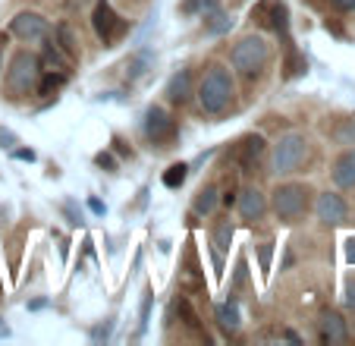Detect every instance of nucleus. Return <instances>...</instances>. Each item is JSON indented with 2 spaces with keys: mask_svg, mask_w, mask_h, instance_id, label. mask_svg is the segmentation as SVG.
Instances as JSON below:
<instances>
[{
  "mask_svg": "<svg viewBox=\"0 0 355 346\" xmlns=\"http://www.w3.org/2000/svg\"><path fill=\"white\" fill-rule=\"evenodd\" d=\"M38 79H41V60L32 51H19L10 60V69L3 76V88H7L10 98H22V94L35 92Z\"/></svg>",
  "mask_w": 355,
  "mask_h": 346,
  "instance_id": "obj_4",
  "label": "nucleus"
},
{
  "mask_svg": "<svg viewBox=\"0 0 355 346\" xmlns=\"http://www.w3.org/2000/svg\"><path fill=\"white\" fill-rule=\"evenodd\" d=\"M230 63L239 76L245 79H255V76L264 73V67L270 63V44L261 38V35H245L233 44L230 51Z\"/></svg>",
  "mask_w": 355,
  "mask_h": 346,
  "instance_id": "obj_2",
  "label": "nucleus"
},
{
  "mask_svg": "<svg viewBox=\"0 0 355 346\" xmlns=\"http://www.w3.org/2000/svg\"><path fill=\"white\" fill-rule=\"evenodd\" d=\"M334 183L340 189H355V148L343 151L334 164Z\"/></svg>",
  "mask_w": 355,
  "mask_h": 346,
  "instance_id": "obj_12",
  "label": "nucleus"
},
{
  "mask_svg": "<svg viewBox=\"0 0 355 346\" xmlns=\"http://www.w3.org/2000/svg\"><path fill=\"white\" fill-rule=\"evenodd\" d=\"M16 158H22V160H35V151H28V148H22V151H16Z\"/></svg>",
  "mask_w": 355,
  "mask_h": 346,
  "instance_id": "obj_29",
  "label": "nucleus"
},
{
  "mask_svg": "<svg viewBox=\"0 0 355 346\" xmlns=\"http://www.w3.org/2000/svg\"><path fill=\"white\" fill-rule=\"evenodd\" d=\"M230 240H233V224H230V220H220V224L214 226V249L217 252H227Z\"/></svg>",
  "mask_w": 355,
  "mask_h": 346,
  "instance_id": "obj_20",
  "label": "nucleus"
},
{
  "mask_svg": "<svg viewBox=\"0 0 355 346\" xmlns=\"http://www.w3.org/2000/svg\"><path fill=\"white\" fill-rule=\"evenodd\" d=\"M346 306L355 308V280H346Z\"/></svg>",
  "mask_w": 355,
  "mask_h": 346,
  "instance_id": "obj_26",
  "label": "nucleus"
},
{
  "mask_svg": "<svg viewBox=\"0 0 355 346\" xmlns=\"http://www.w3.org/2000/svg\"><path fill=\"white\" fill-rule=\"evenodd\" d=\"M309 151H311V145L302 133L280 135V142H277L274 151H270V170L280 173V176L299 173L302 167H305V160H309Z\"/></svg>",
  "mask_w": 355,
  "mask_h": 346,
  "instance_id": "obj_5",
  "label": "nucleus"
},
{
  "mask_svg": "<svg viewBox=\"0 0 355 346\" xmlns=\"http://www.w3.org/2000/svg\"><path fill=\"white\" fill-rule=\"evenodd\" d=\"M305 57H295V51L289 47V60H286V76H299V73H305Z\"/></svg>",
  "mask_w": 355,
  "mask_h": 346,
  "instance_id": "obj_23",
  "label": "nucleus"
},
{
  "mask_svg": "<svg viewBox=\"0 0 355 346\" xmlns=\"http://www.w3.org/2000/svg\"><path fill=\"white\" fill-rule=\"evenodd\" d=\"M346 258H349V261H355V240H349V246H346Z\"/></svg>",
  "mask_w": 355,
  "mask_h": 346,
  "instance_id": "obj_30",
  "label": "nucleus"
},
{
  "mask_svg": "<svg viewBox=\"0 0 355 346\" xmlns=\"http://www.w3.org/2000/svg\"><path fill=\"white\" fill-rule=\"evenodd\" d=\"M176 308H180L182 324H186L189 331H201V321H198V315H195V308L189 306V299H180V302H176Z\"/></svg>",
  "mask_w": 355,
  "mask_h": 346,
  "instance_id": "obj_21",
  "label": "nucleus"
},
{
  "mask_svg": "<svg viewBox=\"0 0 355 346\" xmlns=\"http://www.w3.org/2000/svg\"><path fill=\"white\" fill-rule=\"evenodd\" d=\"M98 164L101 167H114V158H110V154H98Z\"/></svg>",
  "mask_w": 355,
  "mask_h": 346,
  "instance_id": "obj_28",
  "label": "nucleus"
},
{
  "mask_svg": "<svg viewBox=\"0 0 355 346\" xmlns=\"http://www.w3.org/2000/svg\"><path fill=\"white\" fill-rule=\"evenodd\" d=\"M92 26H94V32H98V38L104 41L107 47L120 44L123 35L129 32V22L123 19V16L116 13L114 7H110L107 0H98V3H94V10H92Z\"/></svg>",
  "mask_w": 355,
  "mask_h": 346,
  "instance_id": "obj_6",
  "label": "nucleus"
},
{
  "mask_svg": "<svg viewBox=\"0 0 355 346\" xmlns=\"http://www.w3.org/2000/svg\"><path fill=\"white\" fill-rule=\"evenodd\" d=\"M321 340L324 343H343L346 340V321L336 312H327L321 321Z\"/></svg>",
  "mask_w": 355,
  "mask_h": 346,
  "instance_id": "obj_14",
  "label": "nucleus"
},
{
  "mask_svg": "<svg viewBox=\"0 0 355 346\" xmlns=\"http://www.w3.org/2000/svg\"><path fill=\"white\" fill-rule=\"evenodd\" d=\"M264 151H268V142L261 139V135H245V139L236 142L233 154H236V164L242 167V173H252L258 167V160L264 158Z\"/></svg>",
  "mask_w": 355,
  "mask_h": 346,
  "instance_id": "obj_9",
  "label": "nucleus"
},
{
  "mask_svg": "<svg viewBox=\"0 0 355 346\" xmlns=\"http://www.w3.org/2000/svg\"><path fill=\"white\" fill-rule=\"evenodd\" d=\"M69 63H73V57H67V53H63L57 44H47L41 69H57V73H69Z\"/></svg>",
  "mask_w": 355,
  "mask_h": 346,
  "instance_id": "obj_15",
  "label": "nucleus"
},
{
  "mask_svg": "<svg viewBox=\"0 0 355 346\" xmlns=\"http://www.w3.org/2000/svg\"><path fill=\"white\" fill-rule=\"evenodd\" d=\"M217 205V186L214 183H208V186H201L198 195H195V211L198 214H211Z\"/></svg>",
  "mask_w": 355,
  "mask_h": 346,
  "instance_id": "obj_17",
  "label": "nucleus"
},
{
  "mask_svg": "<svg viewBox=\"0 0 355 346\" xmlns=\"http://www.w3.org/2000/svg\"><path fill=\"white\" fill-rule=\"evenodd\" d=\"M67 85V73H54V69H47V76L38 82V94H54V92H60V88Z\"/></svg>",
  "mask_w": 355,
  "mask_h": 346,
  "instance_id": "obj_19",
  "label": "nucleus"
},
{
  "mask_svg": "<svg viewBox=\"0 0 355 346\" xmlns=\"http://www.w3.org/2000/svg\"><path fill=\"white\" fill-rule=\"evenodd\" d=\"M3 44H7V35H0V69H3Z\"/></svg>",
  "mask_w": 355,
  "mask_h": 346,
  "instance_id": "obj_31",
  "label": "nucleus"
},
{
  "mask_svg": "<svg viewBox=\"0 0 355 346\" xmlns=\"http://www.w3.org/2000/svg\"><path fill=\"white\" fill-rule=\"evenodd\" d=\"M186 173H189L186 164H173V167H167V173H164V183H167L170 189H176L186 183Z\"/></svg>",
  "mask_w": 355,
  "mask_h": 346,
  "instance_id": "obj_22",
  "label": "nucleus"
},
{
  "mask_svg": "<svg viewBox=\"0 0 355 346\" xmlns=\"http://www.w3.org/2000/svg\"><path fill=\"white\" fill-rule=\"evenodd\" d=\"M192 94H195V88H192V73H189V69H180V73H176L173 79L167 82V98L173 101V104H186Z\"/></svg>",
  "mask_w": 355,
  "mask_h": 346,
  "instance_id": "obj_13",
  "label": "nucleus"
},
{
  "mask_svg": "<svg viewBox=\"0 0 355 346\" xmlns=\"http://www.w3.org/2000/svg\"><path fill=\"white\" fill-rule=\"evenodd\" d=\"M7 333H10V327L3 324V321H0V337H7Z\"/></svg>",
  "mask_w": 355,
  "mask_h": 346,
  "instance_id": "obj_32",
  "label": "nucleus"
},
{
  "mask_svg": "<svg viewBox=\"0 0 355 346\" xmlns=\"http://www.w3.org/2000/svg\"><path fill=\"white\" fill-rule=\"evenodd\" d=\"M336 139H340L343 145H355V120H349L346 126H343L340 133H336Z\"/></svg>",
  "mask_w": 355,
  "mask_h": 346,
  "instance_id": "obj_24",
  "label": "nucleus"
},
{
  "mask_svg": "<svg viewBox=\"0 0 355 346\" xmlns=\"http://www.w3.org/2000/svg\"><path fill=\"white\" fill-rule=\"evenodd\" d=\"M315 211H318V220H321V224L336 226V224H343V220H346L349 208H346V201H343V195H336V192H321V195H318Z\"/></svg>",
  "mask_w": 355,
  "mask_h": 346,
  "instance_id": "obj_10",
  "label": "nucleus"
},
{
  "mask_svg": "<svg viewBox=\"0 0 355 346\" xmlns=\"http://www.w3.org/2000/svg\"><path fill=\"white\" fill-rule=\"evenodd\" d=\"M145 135L148 142H155V145L161 148H170L176 142V135H180V126H176L173 113L164 110V107H148L145 113Z\"/></svg>",
  "mask_w": 355,
  "mask_h": 346,
  "instance_id": "obj_7",
  "label": "nucleus"
},
{
  "mask_svg": "<svg viewBox=\"0 0 355 346\" xmlns=\"http://www.w3.org/2000/svg\"><path fill=\"white\" fill-rule=\"evenodd\" d=\"M57 47H60L67 57H79V41H76V35H73V28L69 26H57Z\"/></svg>",
  "mask_w": 355,
  "mask_h": 346,
  "instance_id": "obj_18",
  "label": "nucleus"
},
{
  "mask_svg": "<svg viewBox=\"0 0 355 346\" xmlns=\"http://www.w3.org/2000/svg\"><path fill=\"white\" fill-rule=\"evenodd\" d=\"M10 32L19 41H26V44H35V41H44L47 35H51V22L41 13H19L10 22Z\"/></svg>",
  "mask_w": 355,
  "mask_h": 346,
  "instance_id": "obj_8",
  "label": "nucleus"
},
{
  "mask_svg": "<svg viewBox=\"0 0 355 346\" xmlns=\"http://www.w3.org/2000/svg\"><path fill=\"white\" fill-rule=\"evenodd\" d=\"M0 145H3V148L16 145V135H13V133H10V129H3V126H0Z\"/></svg>",
  "mask_w": 355,
  "mask_h": 346,
  "instance_id": "obj_25",
  "label": "nucleus"
},
{
  "mask_svg": "<svg viewBox=\"0 0 355 346\" xmlns=\"http://www.w3.org/2000/svg\"><path fill=\"white\" fill-rule=\"evenodd\" d=\"M336 10H343V13H352L355 10V0H330Z\"/></svg>",
  "mask_w": 355,
  "mask_h": 346,
  "instance_id": "obj_27",
  "label": "nucleus"
},
{
  "mask_svg": "<svg viewBox=\"0 0 355 346\" xmlns=\"http://www.w3.org/2000/svg\"><path fill=\"white\" fill-rule=\"evenodd\" d=\"M195 94H198V107L205 113H211V117H214V113H223L230 107V101H233V94H236L233 73H230L223 63H211L208 73L201 76Z\"/></svg>",
  "mask_w": 355,
  "mask_h": 346,
  "instance_id": "obj_1",
  "label": "nucleus"
},
{
  "mask_svg": "<svg viewBox=\"0 0 355 346\" xmlns=\"http://www.w3.org/2000/svg\"><path fill=\"white\" fill-rule=\"evenodd\" d=\"M217 324H220L227 333L239 331V306H236V302H223V306H217Z\"/></svg>",
  "mask_w": 355,
  "mask_h": 346,
  "instance_id": "obj_16",
  "label": "nucleus"
},
{
  "mask_svg": "<svg viewBox=\"0 0 355 346\" xmlns=\"http://www.w3.org/2000/svg\"><path fill=\"white\" fill-rule=\"evenodd\" d=\"M239 214H242V220H261L264 214H268V199H264V192L258 186H248V189H242V195L239 199Z\"/></svg>",
  "mask_w": 355,
  "mask_h": 346,
  "instance_id": "obj_11",
  "label": "nucleus"
},
{
  "mask_svg": "<svg viewBox=\"0 0 355 346\" xmlns=\"http://www.w3.org/2000/svg\"><path fill=\"white\" fill-rule=\"evenodd\" d=\"M311 205V189L305 183H280V186L270 192V208L283 224H295L309 214Z\"/></svg>",
  "mask_w": 355,
  "mask_h": 346,
  "instance_id": "obj_3",
  "label": "nucleus"
}]
</instances>
